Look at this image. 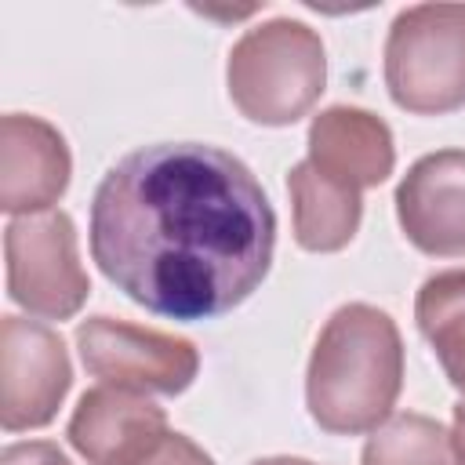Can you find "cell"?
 <instances>
[{
  "mask_svg": "<svg viewBox=\"0 0 465 465\" xmlns=\"http://www.w3.org/2000/svg\"><path fill=\"white\" fill-rule=\"evenodd\" d=\"M360 465H458L450 432L429 414H389L363 443Z\"/></svg>",
  "mask_w": 465,
  "mask_h": 465,
  "instance_id": "cell-14",
  "label": "cell"
},
{
  "mask_svg": "<svg viewBox=\"0 0 465 465\" xmlns=\"http://www.w3.org/2000/svg\"><path fill=\"white\" fill-rule=\"evenodd\" d=\"M385 87L400 109L418 116L465 105V4H418L392 18Z\"/></svg>",
  "mask_w": 465,
  "mask_h": 465,
  "instance_id": "cell-4",
  "label": "cell"
},
{
  "mask_svg": "<svg viewBox=\"0 0 465 465\" xmlns=\"http://www.w3.org/2000/svg\"><path fill=\"white\" fill-rule=\"evenodd\" d=\"M167 432V414L153 400L98 385L80 396L69 418V443L87 465H127Z\"/></svg>",
  "mask_w": 465,
  "mask_h": 465,
  "instance_id": "cell-10",
  "label": "cell"
},
{
  "mask_svg": "<svg viewBox=\"0 0 465 465\" xmlns=\"http://www.w3.org/2000/svg\"><path fill=\"white\" fill-rule=\"evenodd\" d=\"M73 174V156L58 127L40 116L7 113L0 120V207L7 214L54 211Z\"/></svg>",
  "mask_w": 465,
  "mask_h": 465,
  "instance_id": "cell-9",
  "label": "cell"
},
{
  "mask_svg": "<svg viewBox=\"0 0 465 465\" xmlns=\"http://www.w3.org/2000/svg\"><path fill=\"white\" fill-rule=\"evenodd\" d=\"M76 349L91 378L127 392L178 396L200 371V352L189 338L153 327L91 316L76 327Z\"/></svg>",
  "mask_w": 465,
  "mask_h": 465,
  "instance_id": "cell-6",
  "label": "cell"
},
{
  "mask_svg": "<svg viewBox=\"0 0 465 465\" xmlns=\"http://www.w3.org/2000/svg\"><path fill=\"white\" fill-rule=\"evenodd\" d=\"M403 236L436 258L465 254V149H440L411 163L396 185Z\"/></svg>",
  "mask_w": 465,
  "mask_h": 465,
  "instance_id": "cell-8",
  "label": "cell"
},
{
  "mask_svg": "<svg viewBox=\"0 0 465 465\" xmlns=\"http://www.w3.org/2000/svg\"><path fill=\"white\" fill-rule=\"evenodd\" d=\"M287 193L294 207V240L305 251H341L363 218V200L356 189L331 182L309 160L294 163L287 174Z\"/></svg>",
  "mask_w": 465,
  "mask_h": 465,
  "instance_id": "cell-12",
  "label": "cell"
},
{
  "mask_svg": "<svg viewBox=\"0 0 465 465\" xmlns=\"http://www.w3.org/2000/svg\"><path fill=\"white\" fill-rule=\"evenodd\" d=\"M403 389V341L389 312L349 302L323 323L309 371L305 403L312 421L334 436L374 432Z\"/></svg>",
  "mask_w": 465,
  "mask_h": 465,
  "instance_id": "cell-2",
  "label": "cell"
},
{
  "mask_svg": "<svg viewBox=\"0 0 465 465\" xmlns=\"http://www.w3.org/2000/svg\"><path fill=\"white\" fill-rule=\"evenodd\" d=\"M450 443H454L458 465H465V400L454 407V418H450Z\"/></svg>",
  "mask_w": 465,
  "mask_h": 465,
  "instance_id": "cell-17",
  "label": "cell"
},
{
  "mask_svg": "<svg viewBox=\"0 0 465 465\" xmlns=\"http://www.w3.org/2000/svg\"><path fill=\"white\" fill-rule=\"evenodd\" d=\"M0 465H73L54 443L47 440H29V443H11L0 454Z\"/></svg>",
  "mask_w": 465,
  "mask_h": 465,
  "instance_id": "cell-16",
  "label": "cell"
},
{
  "mask_svg": "<svg viewBox=\"0 0 465 465\" xmlns=\"http://www.w3.org/2000/svg\"><path fill=\"white\" fill-rule=\"evenodd\" d=\"M276 247V214L251 167L203 142L142 145L91 200V258L134 305L211 320L247 302Z\"/></svg>",
  "mask_w": 465,
  "mask_h": 465,
  "instance_id": "cell-1",
  "label": "cell"
},
{
  "mask_svg": "<svg viewBox=\"0 0 465 465\" xmlns=\"http://www.w3.org/2000/svg\"><path fill=\"white\" fill-rule=\"evenodd\" d=\"M232 105L265 127H287L302 120L327 84L323 40L316 29L294 18H272L247 29L225 65Z\"/></svg>",
  "mask_w": 465,
  "mask_h": 465,
  "instance_id": "cell-3",
  "label": "cell"
},
{
  "mask_svg": "<svg viewBox=\"0 0 465 465\" xmlns=\"http://www.w3.org/2000/svg\"><path fill=\"white\" fill-rule=\"evenodd\" d=\"M251 465H316V461H305V458H258Z\"/></svg>",
  "mask_w": 465,
  "mask_h": 465,
  "instance_id": "cell-18",
  "label": "cell"
},
{
  "mask_svg": "<svg viewBox=\"0 0 465 465\" xmlns=\"http://www.w3.org/2000/svg\"><path fill=\"white\" fill-rule=\"evenodd\" d=\"M414 320L447 381L465 396V269L429 276L414 298Z\"/></svg>",
  "mask_w": 465,
  "mask_h": 465,
  "instance_id": "cell-13",
  "label": "cell"
},
{
  "mask_svg": "<svg viewBox=\"0 0 465 465\" xmlns=\"http://www.w3.org/2000/svg\"><path fill=\"white\" fill-rule=\"evenodd\" d=\"M69 381L73 367L58 331L22 316L0 320V425L7 432L47 425Z\"/></svg>",
  "mask_w": 465,
  "mask_h": 465,
  "instance_id": "cell-7",
  "label": "cell"
},
{
  "mask_svg": "<svg viewBox=\"0 0 465 465\" xmlns=\"http://www.w3.org/2000/svg\"><path fill=\"white\" fill-rule=\"evenodd\" d=\"M127 465H214V458L203 447H196L189 436L167 429L142 458H134Z\"/></svg>",
  "mask_w": 465,
  "mask_h": 465,
  "instance_id": "cell-15",
  "label": "cell"
},
{
  "mask_svg": "<svg viewBox=\"0 0 465 465\" xmlns=\"http://www.w3.org/2000/svg\"><path fill=\"white\" fill-rule=\"evenodd\" d=\"M7 294L29 316L69 320L87 302V272L76 254V229L65 211L15 218L4 232Z\"/></svg>",
  "mask_w": 465,
  "mask_h": 465,
  "instance_id": "cell-5",
  "label": "cell"
},
{
  "mask_svg": "<svg viewBox=\"0 0 465 465\" xmlns=\"http://www.w3.org/2000/svg\"><path fill=\"white\" fill-rule=\"evenodd\" d=\"M309 163L356 193L381 185L396 167L392 131L367 109L331 105L309 124Z\"/></svg>",
  "mask_w": 465,
  "mask_h": 465,
  "instance_id": "cell-11",
  "label": "cell"
}]
</instances>
